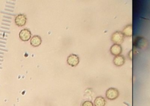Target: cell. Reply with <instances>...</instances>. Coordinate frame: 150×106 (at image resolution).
<instances>
[{
    "instance_id": "obj_7",
    "label": "cell",
    "mask_w": 150,
    "mask_h": 106,
    "mask_svg": "<svg viewBox=\"0 0 150 106\" xmlns=\"http://www.w3.org/2000/svg\"><path fill=\"white\" fill-rule=\"evenodd\" d=\"M122 49L120 45L114 44L110 47L111 53L115 56L120 55V54L122 53Z\"/></svg>"
},
{
    "instance_id": "obj_11",
    "label": "cell",
    "mask_w": 150,
    "mask_h": 106,
    "mask_svg": "<svg viewBox=\"0 0 150 106\" xmlns=\"http://www.w3.org/2000/svg\"><path fill=\"white\" fill-rule=\"evenodd\" d=\"M122 33L127 37H131L132 35V26L131 25H127L122 30Z\"/></svg>"
},
{
    "instance_id": "obj_8",
    "label": "cell",
    "mask_w": 150,
    "mask_h": 106,
    "mask_svg": "<svg viewBox=\"0 0 150 106\" xmlns=\"http://www.w3.org/2000/svg\"><path fill=\"white\" fill-rule=\"evenodd\" d=\"M42 43V38L39 35H33L30 40V44L33 47H38Z\"/></svg>"
},
{
    "instance_id": "obj_12",
    "label": "cell",
    "mask_w": 150,
    "mask_h": 106,
    "mask_svg": "<svg viewBox=\"0 0 150 106\" xmlns=\"http://www.w3.org/2000/svg\"><path fill=\"white\" fill-rule=\"evenodd\" d=\"M81 106H94V104L91 101L87 100L82 102Z\"/></svg>"
},
{
    "instance_id": "obj_6",
    "label": "cell",
    "mask_w": 150,
    "mask_h": 106,
    "mask_svg": "<svg viewBox=\"0 0 150 106\" xmlns=\"http://www.w3.org/2000/svg\"><path fill=\"white\" fill-rule=\"evenodd\" d=\"M27 21L26 16L23 13H19L15 18V23L18 26H23Z\"/></svg>"
},
{
    "instance_id": "obj_9",
    "label": "cell",
    "mask_w": 150,
    "mask_h": 106,
    "mask_svg": "<svg viewBox=\"0 0 150 106\" xmlns=\"http://www.w3.org/2000/svg\"><path fill=\"white\" fill-rule=\"evenodd\" d=\"M125 62V58L122 55L115 56L113 59V63L116 66H122Z\"/></svg>"
},
{
    "instance_id": "obj_3",
    "label": "cell",
    "mask_w": 150,
    "mask_h": 106,
    "mask_svg": "<svg viewBox=\"0 0 150 106\" xmlns=\"http://www.w3.org/2000/svg\"><path fill=\"white\" fill-rule=\"evenodd\" d=\"M119 95V91L115 88H110L105 92V96L108 100H114Z\"/></svg>"
},
{
    "instance_id": "obj_5",
    "label": "cell",
    "mask_w": 150,
    "mask_h": 106,
    "mask_svg": "<svg viewBox=\"0 0 150 106\" xmlns=\"http://www.w3.org/2000/svg\"><path fill=\"white\" fill-rule=\"evenodd\" d=\"M80 59L79 56L76 54H70L67 57V63L71 67H75L79 63Z\"/></svg>"
},
{
    "instance_id": "obj_2",
    "label": "cell",
    "mask_w": 150,
    "mask_h": 106,
    "mask_svg": "<svg viewBox=\"0 0 150 106\" xmlns=\"http://www.w3.org/2000/svg\"><path fill=\"white\" fill-rule=\"evenodd\" d=\"M124 39V35L122 32L117 31L115 32L111 36V40L115 43V44L120 45L123 43Z\"/></svg>"
},
{
    "instance_id": "obj_10",
    "label": "cell",
    "mask_w": 150,
    "mask_h": 106,
    "mask_svg": "<svg viewBox=\"0 0 150 106\" xmlns=\"http://www.w3.org/2000/svg\"><path fill=\"white\" fill-rule=\"evenodd\" d=\"M106 104V101L104 97L101 96L97 97L94 101V106H105Z\"/></svg>"
},
{
    "instance_id": "obj_4",
    "label": "cell",
    "mask_w": 150,
    "mask_h": 106,
    "mask_svg": "<svg viewBox=\"0 0 150 106\" xmlns=\"http://www.w3.org/2000/svg\"><path fill=\"white\" fill-rule=\"evenodd\" d=\"M146 40L141 36H137L134 40V46L136 48L142 49L146 46Z\"/></svg>"
},
{
    "instance_id": "obj_1",
    "label": "cell",
    "mask_w": 150,
    "mask_h": 106,
    "mask_svg": "<svg viewBox=\"0 0 150 106\" xmlns=\"http://www.w3.org/2000/svg\"><path fill=\"white\" fill-rule=\"evenodd\" d=\"M19 37L21 40L26 42L31 39L32 33L29 29L24 28L20 30L19 33Z\"/></svg>"
}]
</instances>
